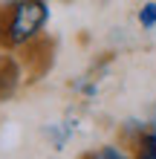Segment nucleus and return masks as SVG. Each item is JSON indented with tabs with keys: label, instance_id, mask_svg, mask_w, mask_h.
Listing matches in <instances>:
<instances>
[{
	"label": "nucleus",
	"instance_id": "nucleus-1",
	"mask_svg": "<svg viewBox=\"0 0 156 159\" xmlns=\"http://www.w3.org/2000/svg\"><path fill=\"white\" fill-rule=\"evenodd\" d=\"M49 23L47 0H23L15 6H0V46L6 52L26 49L43 38Z\"/></svg>",
	"mask_w": 156,
	"mask_h": 159
},
{
	"label": "nucleus",
	"instance_id": "nucleus-2",
	"mask_svg": "<svg viewBox=\"0 0 156 159\" xmlns=\"http://www.w3.org/2000/svg\"><path fill=\"white\" fill-rule=\"evenodd\" d=\"M23 81V70L12 55H0V98H12Z\"/></svg>",
	"mask_w": 156,
	"mask_h": 159
},
{
	"label": "nucleus",
	"instance_id": "nucleus-3",
	"mask_svg": "<svg viewBox=\"0 0 156 159\" xmlns=\"http://www.w3.org/2000/svg\"><path fill=\"white\" fill-rule=\"evenodd\" d=\"M130 145H133V159H156V130L145 127Z\"/></svg>",
	"mask_w": 156,
	"mask_h": 159
},
{
	"label": "nucleus",
	"instance_id": "nucleus-4",
	"mask_svg": "<svg viewBox=\"0 0 156 159\" xmlns=\"http://www.w3.org/2000/svg\"><path fill=\"white\" fill-rule=\"evenodd\" d=\"M81 159H133V153L122 145H98V148H90L87 153H81Z\"/></svg>",
	"mask_w": 156,
	"mask_h": 159
},
{
	"label": "nucleus",
	"instance_id": "nucleus-5",
	"mask_svg": "<svg viewBox=\"0 0 156 159\" xmlns=\"http://www.w3.org/2000/svg\"><path fill=\"white\" fill-rule=\"evenodd\" d=\"M139 26L142 29H153L156 26V0H148V3H142V9H139Z\"/></svg>",
	"mask_w": 156,
	"mask_h": 159
},
{
	"label": "nucleus",
	"instance_id": "nucleus-6",
	"mask_svg": "<svg viewBox=\"0 0 156 159\" xmlns=\"http://www.w3.org/2000/svg\"><path fill=\"white\" fill-rule=\"evenodd\" d=\"M15 3H23V0H0V6H15Z\"/></svg>",
	"mask_w": 156,
	"mask_h": 159
}]
</instances>
